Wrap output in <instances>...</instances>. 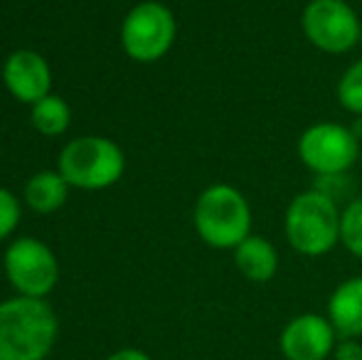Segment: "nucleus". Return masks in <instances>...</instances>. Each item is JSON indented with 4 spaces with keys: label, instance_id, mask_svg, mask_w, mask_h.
Here are the masks:
<instances>
[{
    "label": "nucleus",
    "instance_id": "nucleus-1",
    "mask_svg": "<svg viewBox=\"0 0 362 360\" xmlns=\"http://www.w3.org/2000/svg\"><path fill=\"white\" fill-rule=\"evenodd\" d=\"M59 321L47 298L0 301V360H45L57 343Z\"/></svg>",
    "mask_w": 362,
    "mask_h": 360
},
{
    "label": "nucleus",
    "instance_id": "nucleus-2",
    "mask_svg": "<svg viewBox=\"0 0 362 360\" xmlns=\"http://www.w3.org/2000/svg\"><path fill=\"white\" fill-rule=\"evenodd\" d=\"M192 225L207 247L234 252L252 235V207L242 190L227 182H215L197 195Z\"/></svg>",
    "mask_w": 362,
    "mask_h": 360
},
{
    "label": "nucleus",
    "instance_id": "nucleus-3",
    "mask_svg": "<svg viewBox=\"0 0 362 360\" xmlns=\"http://www.w3.org/2000/svg\"><path fill=\"white\" fill-rule=\"evenodd\" d=\"M340 207L320 187L303 190L288 202L284 232L291 250L303 257H323L340 242Z\"/></svg>",
    "mask_w": 362,
    "mask_h": 360
},
{
    "label": "nucleus",
    "instance_id": "nucleus-4",
    "mask_svg": "<svg viewBox=\"0 0 362 360\" xmlns=\"http://www.w3.org/2000/svg\"><path fill=\"white\" fill-rule=\"evenodd\" d=\"M57 170L76 190H106L121 180L126 156L109 136H76L59 151Z\"/></svg>",
    "mask_w": 362,
    "mask_h": 360
},
{
    "label": "nucleus",
    "instance_id": "nucleus-5",
    "mask_svg": "<svg viewBox=\"0 0 362 360\" xmlns=\"http://www.w3.org/2000/svg\"><path fill=\"white\" fill-rule=\"evenodd\" d=\"M177 37V20L168 5L144 0L126 13L121 23V47L126 57L141 64H153L173 50Z\"/></svg>",
    "mask_w": 362,
    "mask_h": 360
},
{
    "label": "nucleus",
    "instance_id": "nucleus-6",
    "mask_svg": "<svg viewBox=\"0 0 362 360\" xmlns=\"http://www.w3.org/2000/svg\"><path fill=\"white\" fill-rule=\"evenodd\" d=\"M358 134L335 121H320L300 134L298 158L310 173L320 178H338L360 161Z\"/></svg>",
    "mask_w": 362,
    "mask_h": 360
},
{
    "label": "nucleus",
    "instance_id": "nucleus-7",
    "mask_svg": "<svg viewBox=\"0 0 362 360\" xmlns=\"http://www.w3.org/2000/svg\"><path fill=\"white\" fill-rule=\"evenodd\" d=\"M3 269L18 296L47 298L59 281V262L54 252L35 237H18L3 255Z\"/></svg>",
    "mask_w": 362,
    "mask_h": 360
},
{
    "label": "nucleus",
    "instance_id": "nucleus-8",
    "mask_svg": "<svg viewBox=\"0 0 362 360\" xmlns=\"http://www.w3.org/2000/svg\"><path fill=\"white\" fill-rule=\"evenodd\" d=\"M303 35L325 54H345L362 40V23L345 0H310L300 13Z\"/></svg>",
    "mask_w": 362,
    "mask_h": 360
},
{
    "label": "nucleus",
    "instance_id": "nucleus-9",
    "mask_svg": "<svg viewBox=\"0 0 362 360\" xmlns=\"http://www.w3.org/2000/svg\"><path fill=\"white\" fill-rule=\"evenodd\" d=\"M340 336L328 316L300 313L291 318L279 336V348L286 360H328Z\"/></svg>",
    "mask_w": 362,
    "mask_h": 360
},
{
    "label": "nucleus",
    "instance_id": "nucleus-10",
    "mask_svg": "<svg viewBox=\"0 0 362 360\" xmlns=\"http://www.w3.org/2000/svg\"><path fill=\"white\" fill-rule=\"evenodd\" d=\"M3 84L20 104H37L52 94V67L35 50H15L3 64Z\"/></svg>",
    "mask_w": 362,
    "mask_h": 360
},
{
    "label": "nucleus",
    "instance_id": "nucleus-11",
    "mask_svg": "<svg viewBox=\"0 0 362 360\" xmlns=\"http://www.w3.org/2000/svg\"><path fill=\"white\" fill-rule=\"evenodd\" d=\"M328 318L340 338L362 336V277L338 284L328 298Z\"/></svg>",
    "mask_w": 362,
    "mask_h": 360
},
{
    "label": "nucleus",
    "instance_id": "nucleus-12",
    "mask_svg": "<svg viewBox=\"0 0 362 360\" xmlns=\"http://www.w3.org/2000/svg\"><path fill=\"white\" fill-rule=\"evenodd\" d=\"M234 265L244 279L254 284H267L279 272V252L267 237L249 235L234 250Z\"/></svg>",
    "mask_w": 362,
    "mask_h": 360
},
{
    "label": "nucleus",
    "instance_id": "nucleus-13",
    "mask_svg": "<svg viewBox=\"0 0 362 360\" xmlns=\"http://www.w3.org/2000/svg\"><path fill=\"white\" fill-rule=\"evenodd\" d=\"M69 190H72V185L62 178L59 170H40L25 182L23 200L37 215H54L64 207Z\"/></svg>",
    "mask_w": 362,
    "mask_h": 360
},
{
    "label": "nucleus",
    "instance_id": "nucleus-14",
    "mask_svg": "<svg viewBox=\"0 0 362 360\" xmlns=\"http://www.w3.org/2000/svg\"><path fill=\"white\" fill-rule=\"evenodd\" d=\"M30 124L42 136H62L72 124V109L57 94H49L30 106Z\"/></svg>",
    "mask_w": 362,
    "mask_h": 360
},
{
    "label": "nucleus",
    "instance_id": "nucleus-15",
    "mask_svg": "<svg viewBox=\"0 0 362 360\" xmlns=\"http://www.w3.org/2000/svg\"><path fill=\"white\" fill-rule=\"evenodd\" d=\"M340 245L362 260V197L350 202L340 215Z\"/></svg>",
    "mask_w": 362,
    "mask_h": 360
},
{
    "label": "nucleus",
    "instance_id": "nucleus-16",
    "mask_svg": "<svg viewBox=\"0 0 362 360\" xmlns=\"http://www.w3.org/2000/svg\"><path fill=\"white\" fill-rule=\"evenodd\" d=\"M338 101L345 111L362 116V57L353 62L338 82Z\"/></svg>",
    "mask_w": 362,
    "mask_h": 360
},
{
    "label": "nucleus",
    "instance_id": "nucleus-17",
    "mask_svg": "<svg viewBox=\"0 0 362 360\" xmlns=\"http://www.w3.org/2000/svg\"><path fill=\"white\" fill-rule=\"evenodd\" d=\"M20 220H23V205H20L18 195L0 185V242L13 237Z\"/></svg>",
    "mask_w": 362,
    "mask_h": 360
},
{
    "label": "nucleus",
    "instance_id": "nucleus-18",
    "mask_svg": "<svg viewBox=\"0 0 362 360\" xmlns=\"http://www.w3.org/2000/svg\"><path fill=\"white\" fill-rule=\"evenodd\" d=\"M335 360H362V346L358 338H340L333 351Z\"/></svg>",
    "mask_w": 362,
    "mask_h": 360
},
{
    "label": "nucleus",
    "instance_id": "nucleus-19",
    "mask_svg": "<svg viewBox=\"0 0 362 360\" xmlns=\"http://www.w3.org/2000/svg\"><path fill=\"white\" fill-rule=\"evenodd\" d=\"M106 360H153L146 351H139V348H121V351L111 353Z\"/></svg>",
    "mask_w": 362,
    "mask_h": 360
},
{
    "label": "nucleus",
    "instance_id": "nucleus-20",
    "mask_svg": "<svg viewBox=\"0 0 362 360\" xmlns=\"http://www.w3.org/2000/svg\"><path fill=\"white\" fill-rule=\"evenodd\" d=\"M360 161H362V156H360Z\"/></svg>",
    "mask_w": 362,
    "mask_h": 360
}]
</instances>
